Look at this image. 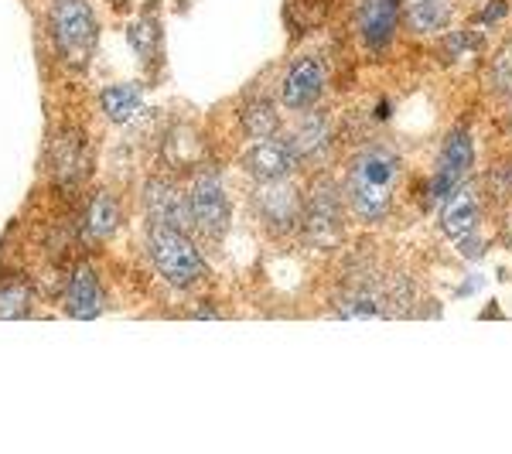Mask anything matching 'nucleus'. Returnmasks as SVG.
I'll return each mask as SVG.
<instances>
[{"instance_id":"f257e3e1","label":"nucleus","mask_w":512,"mask_h":454,"mask_svg":"<svg viewBox=\"0 0 512 454\" xmlns=\"http://www.w3.org/2000/svg\"><path fill=\"white\" fill-rule=\"evenodd\" d=\"M396 178H400V158L390 144L362 147L349 168V178H345V202L362 222L386 219L393 205Z\"/></svg>"},{"instance_id":"f03ea898","label":"nucleus","mask_w":512,"mask_h":454,"mask_svg":"<svg viewBox=\"0 0 512 454\" xmlns=\"http://www.w3.org/2000/svg\"><path fill=\"white\" fill-rule=\"evenodd\" d=\"M147 257L171 287H195L205 277V260L185 229L151 222L147 226Z\"/></svg>"},{"instance_id":"7ed1b4c3","label":"nucleus","mask_w":512,"mask_h":454,"mask_svg":"<svg viewBox=\"0 0 512 454\" xmlns=\"http://www.w3.org/2000/svg\"><path fill=\"white\" fill-rule=\"evenodd\" d=\"M188 212H192V229L205 243L219 246L229 233V222H233V205L226 195V181L216 168H202L192 175L188 185Z\"/></svg>"},{"instance_id":"20e7f679","label":"nucleus","mask_w":512,"mask_h":454,"mask_svg":"<svg viewBox=\"0 0 512 454\" xmlns=\"http://www.w3.org/2000/svg\"><path fill=\"white\" fill-rule=\"evenodd\" d=\"M48 24H52V38L62 59L72 65H86L89 55L96 52V38H99V21L93 4L89 0H55Z\"/></svg>"},{"instance_id":"39448f33","label":"nucleus","mask_w":512,"mask_h":454,"mask_svg":"<svg viewBox=\"0 0 512 454\" xmlns=\"http://www.w3.org/2000/svg\"><path fill=\"white\" fill-rule=\"evenodd\" d=\"M253 209H256V219L267 226V233L291 236L301 229L304 198H301V192H297L291 175L274 178V181H256Z\"/></svg>"},{"instance_id":"423d86ee","label":"nucleus","mask_w":512,"mask_h":454,"mask_svg":"<svg viewBox=\"0 0 512 454\" xmlns=\"http://www.w3.org/2000/svg\"><path fill=\"white\" fill-rule=\"evenodd\" d=\"M301 233L311 246H335L342 243V195L332 178H318L315 188L304 198Z\"/></svg>"},{"instance_id":"0eeeda50","label":"nucleus","mask_w":512,"mask_h":454,"mask_svg":"<svg viewBox=\"0 0 512 454\" xmlns=\"http://www.w3.org/2000/svg\"><path fill=\"white\" fill-rule=\"evenodd\" d=\"M243 168L253 181L287 178V175H294V168H297V154H294L291 140H284L277 134L260 137L243 151Z\"/></svg>"},{"instance_id":"6e6552de","label":"nucleus","mask_w":512,"mask_h":454,"mask_svg":"<svg viewBox=\"0 0 512 454\" xmlns=\"http://www.w3.org/2000/svg\"><path fill=\"white\" fill-rule=\"evenodd\" d=\"M321 89H325V65H321L315 55H301V59L291 62V69L284 72L280 103H284L287 110H311L321 99Z\"/></svg>"},{"instance_id":"1a4fd4ad","label":"nucleus","mask_w":512,"mask_h":454,"mask_svg":"<svg viewBox=\"0 0 512 454\" xmlns=\"http://www.w3.org/2000/svg\"><path fill=\"white\" fill-rule=\"evenodd\" d=\"M144 209L147 219L161 226H175L192 233V212H188V195L178 192L168 178H151L144 188Z\"/></svg>"},{"instance_id":"9d476101","label":"nucleus","mask_w":512,"mask_h":454,"mask_svg":"<svg viewBox=\"0 0 512 454\" xmlns=\"http://www.w3.org/2000/svg\"><path fill=\"white\" fill-rule=\"evenodd\" d=\"M468 168H472V137L465 130H454V134L444 140V154L441 164H437V175L431 181V195L434 198H451L465 181Z\"/></svg>"},{"instance_id":"9b49d317","label":"nucleus","mask_w":512,"mask_h":454,"mask_svg":"<svg viewBox=\"0 0 512 454\" xmlns=\"http://www.w3.org/2000/svg\"><path fill=\"white\" fill-rule=\"evenodd\" d=\"M291 147L297 154V164L325 161L328 151H332V117L321 110H308L297 120V127L291 134Z\"/></svg>"},{"instance_id":"f8f14e48","label":"nucleus","mask_w":512,"mask_h":454,"mask_svg":"<svg viewBox=\"0 0 512 454\" xmlns=\"http://www.w3.org/2000/svg\"><path fill=\"white\" fill-rule=\"evenodd\" d=\"M103 308H106L103 284H99L96 270L82 263V267L72 270L69 287H65V315L79 321H93L103 315Z\"/></svg>"},{"instance_id":"ddd939ff","label":"nucleus","mask_w":512,"mask_h":454,"mask_svg":"<svg viewBox=\"0 0 512 454\" xmlns=\"http://www.w3.org/2000/svg\"><path fill=\"white\" fill-rule=\"evenodd\" d=\"M400 21V0H362L359 4V35L369 52H383L393 41Z\"/></svg>"},{"instance_id":"4468645a","label":"nucleus","mask_w":512,"mask_h":454,"mask_svg":"<svg viewBox=\"0 0 512 454\" xmlns=\"http://www.w3.org/2000/svg\"><path fill=\"white\" fill-rule=\"evenodd\" d=\"M99 106H103L106 120L117 123V127H127L140 113V106H144V93H140V86H134V82H113V86H106L99 93Z\"/></svg>"},{"instance_id":"2eb2a0df","label":"nucleus","mask_w":512,"mask_h":454,"mask_svg":"<svg viewBox=\"0 0 512 454\" xmlns=\"http://www.w3.org/2000/svg\"><path fill=\"white\" fill-rule=\"evenodd\" d=\"M120 226V202L113 192H96V198L89 202V212H86V233L93 243H103V239H110L117 233Z\"/></svg>"},{"instance_id":"dca6fc26","label":"nucleus","mask_w":512,"mask_h":454,"mask_svg":"<svg viewBox=\"0 0 512 454\" xmlns=\"http://www.w3.org/2000/svg\"><path fill=\"white\" fill-rule=\"evenodd\" d=\"M475 222H478V202H475V195L472 192H454L448 198V205H444V212H441L444 233H448L451 239H461V236L472 233Z\"/></svg>"},{"instance_id":"f3484780","label":"nucleus","mask_w":512,"mask_h":454,"mask_svg":"<svg viewBox=\"0 0 512 454\" xmlns=\"http://www.w3.org/2000/svg\"><path fill=\"white\" fill-rule=\"evenodd\" d=\"M239 123H243V134L253 140L274 137L280 130V113L270 99H246L243 113H239Z\"/></svg>"},{"instance_id":"a211bd4d","label":"nucleus","mask_w":512,"mask_h":454,"mask_svg":"<svg viewBox=\"0 0 512 454\" xmlns=\"http://www.w3.org/2000/svg\"><path fill=\"white\" fill-rule=\"evenodd\" d=\"M451 14H454L451 0H414V7H410V28L417 35H434V31L448 28Z\"/></svg>"},{"instance_id":"6ab92c4d","label":"nucleus","mask_w":512,"mask_h":454,"mask_svg":"<svg viewBox=\"0 0 512 454\" xmlns=\"http://www.w3.org/2000/svg\"><path fill=\"white\" fill-rule=\"evenodd\" d=\"M130 48L140 62H154V55L161 52V28L151 14H144L134 28H130Z\"/></svg>"},{"instance_id":"aec40b11","label":"nucleus","mask_w":512,"mask_h":454,"mask_svg":"<svg viewBox=\"0 0 512 454\" xmlns=\"http://www.w3.org/2000/svg\"><path fill=\"white\" fill-rule=\"evenodd\" d=\"M31 311V291L24 284L0 287V318H24Z\"/></svg>"},{"instance_id":"412c9836","label":"nucleus","mask_w":512,"mask_h":454,"mask_svg":"<svg viewBox=\"0 0 512 454\" xmlns=\"http://www.w3.org/2000/svg\"><path fill=\"white\" fill-rule=\"evenodd\" d=\"M502 14H506V0H492V4L489 7H485V21H499L502 18Z\"/></svg>"}]
</instances>
